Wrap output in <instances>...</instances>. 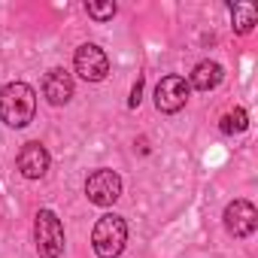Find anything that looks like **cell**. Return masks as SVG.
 <instances>
[{
  "instance_id": "8",
  "label": "cell",
  "mask_w": 258,
  "mask_h": 258,
  "mask_svg": "<svg viewBox=\"0 0 258 258\" xmlns=\"http://www.w3.org/2000/svg\"><path fill=\"white\" fill-rule=\"evenodd\" d=\"M43 97L52 103V106H64L70 97H73V76L61 67L49 70L43 76Z\"/></svg>"
},
{
  "instance_id": "14",
  "label": "cell",
  "mask_w": 258,
  "mask_h": 258,
  "mask_svg": "<svg viewBox=\"0 0 258 258\" xmlns=\"http://www.w3.org/2000/svg\"><path fill=\"white\" fill-rule=\"evenodd\" d=\"M140 94H143V79H137V82H134V88H131V100H127V106H140V100H143Z\"/></svg>"
},
{
  "instance_id": "11",
  "label": "cell",
  "mask_w": 258,
  "mask_h": 258,
  "mask_svg": "<svg viewBox=\"0 0 258 258\" xmlns=\"http://www.w3.org/2000/svg\"><path fill=\"white\" fill-rule=\"evenodd\" d=\"M231 19H234V31L237 34H249L255 19H258V13H255L252 4H234L231 7Z\"/></svg>"
},
{
  "instance_id": "6",
  "label": "cell",
  "mask_w": 258,
  "mask_h": 258,
  "mask_svg": "<svg viewBox=\"0 0 258 258\" xmlns=\"http://www.w3.org/2000/svg\"><path fill=\"white\" fill-rule=\"evenodd\" d=\"M188 91H191V85L182 76L170 73L155 85V106L161 112H179L185 106V100H188Z\"/></svg>"
},
{
  "instance_id": "9",
  "label": "cell",
  "mask_w": 258,
  "mask_h": 258,
  "mask_svg": "<svg viewBox=\"0 0 258 258\" xmlns=\"http://www.w3.org/2000/svg\"><path fill=\"white\" fill-rule=\"evenodd\" d=\"M19 170H22L25 179H40V176H46V170H49V152H46V146H40V143H25V149L19 152Z\"/></svg>"
},
{
  "instance_id": "7",
  "label": "cell",
  "mask_w": 258,
  "mask_h": 258,
  "mask_svg": "<svg viewBox=\"0 0 258 258\" xmlns=\"http://www.w3.org/2000/svg\"><path fill=\"white\" fill-rule=\"evenodd\" d=\"M225 228L231 237H252L258 228V210L249 201H231L225 207Z\"/></svg>"
},
{
  "instance_id": "12",
  "label": "cell",
  "mask_w": 258,
  "mask_h": 258,
  "mask_svg": "<svg viewBox=\"0 0 258 258\" xmlns=\"http://www.w3.org/2000/svg\"><path fill=\"white\" fill-rule=\"evenodd\" d=\"M246 124H249V115H246V109H243V106H234V109H231V112H225V115H222V121H219L222 134H243V131H246Z\"/></svg>"
},
{
  "instance_id": "2",
  "label": "cell",
  "mask_w": 258,
  "mask_h": 258,
  "mask_svg": "<svg viewBox=\"0 0 258 258\" xmlns=\"http://www.w3.org/2000/svg\"><path fill=\"white\" fill-rule=\"evenodd\" d=\"M124 243H127V222L115 213L100 216L91 231V246H94L97 258H118Z\"/></svg>"
},
{
  "instance_id": "10",
  "label": "cell",
  "mask_w": 258,
  "mask_h": 258,
  "mask_svg": "<svg viewBox=\"0 0 258 258\" xmlns=\"http://www.w3.org/2000/svg\"><path fill=\"white\" fill-rule=\"evenodd\" d=\"M222 76H225L222 64H216V61H201V64L191 70V82H188V85H195L198 91H213V88L222 82Z\"/></svg>"
},
{
  "instance_id": "1",
  "label": "cell",
  "mask_w": 258,
  "mask_h": 258,
  "mask_svg": "<svg viewBox=\"0 0 258 258\" xmlns=\"http://www.w3.org/2000/svg\"><path fill=\"white\" fill-rule=\"evenodd\" d=\"M37 112V91L28 82H10L0 88V118L10 127H28Z\"/></svg>"
},
{
  "instance_id": "4",
  "label": "cell",
  "mask_w": 258,
  "mask_h": 258,
  "mask_svg": "<svg viewBox=\"0 0 258 258\" xmlns=\"http://www.w3.org/2000/svg\"><path fill=\"white\" fill-rule=\"evenodd\" d=\"M85 195L94 207H112L118 198H121V179L115 170H94L88 179H85Z\"/></svg>"
},
{
  "instance_id": "3",
  "label": "cell",
  "mask_w": 258,
  "mask_h": 258,
  "mask_svg": "<svg viewBox=\"0 0 258 258\" xmlns=\"http://www.w3.org/2000/svg\"><path fill=\"white\" fill-rule=\"evenodd\" d=\"M34 240L40 258H61L64 255V228L52 210H40L34 219Z\"/></svg>"
},
{
  "instance_id": "5",
  "label": "cell",
  "mask_w": 258,
  "mask_h": 258,
  "mask_svg": "<svg viewBox=\"0 0 258 258\" xmlns=\"http://www.w3.org/2000/svg\"><path fill=\"white\" fill-rule=\"evenodd\" d=\"M73 67H76V73H79L85 82H100V79H106V73H109V58H106V52H103L100 46L85 43V46L76 49Z\"/></svg>"
},
{
  "instance_id": "13",
  "label": "cell",
  "mask_w": 258,
  "mask_h": 258,
  "mask_svg": "<svg viewBox=\"0 0 258 258\" xmlns=\"http://www.w3.org/2000/svg\"><path fill=\"white\" fill-rule=\"evenodd\" d=\"M85 13L94 22H109L115 16V4H112V0H106V4H85Z\"/></svg>"
}]
</instances>
